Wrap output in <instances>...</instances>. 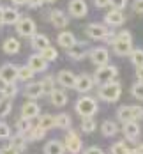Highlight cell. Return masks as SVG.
Returning a JSON list of instances; mask_svg holds the SVG:
<instances>
[{
	"instance_id": "cell-44",
	"label": "cell",
	"mask_w": 143,
	"mask_h": 154,
	"mask_svg": "<svg viewBox=\"0 0 143 154\" xmlns=\"http://www.w3.org/2000/svg\"><path fill=\"white\" fill-rule=\"evenodd\" d=\"M131 112H133V119L134 121L143 119V108L142 106H131Z\"/></svg>"
},
{
	"instance_id": "cell-42",
	"label": "cell",
	"mask_w": 143,
	"mask_h": 154,
	"mask_svg": "<svg viewBox=\"0 0 143 154\" xmlns=\"http://www.w3.org/2000/svg\"><path fill=\"white\" fill-rule=\"evenodd\" d=\"M0 138L2 140L11 138V128H9L5 122H2V121H0Z\"/></svg>"
},
{
	"instance_id": "cell-45",
	"label": "cell",
	"mask_w": 143,
	"mask_h": 154,
	"mask_svg": "<svg viewBox=\"0 0 143 154\" xmlns=\"http://www.w3.org/2000/svg\"><path fill=\"white\" fill-rule=\"evenodd\" d=\"M43 0H27V5L30 7V9H39V7H43Z\"/></svg>"
},
{
	"instance_id": "cell-38",
	"label": "cell",
	"mask_w": 143,
	"mask_h": 154,
	"mask_svg": "<svg viewBox=\"0 0 143 154\" xmlns=\"http://www.w3.org/2000/svg\"><path fill=\"white\" fill-rule=\"evenodd\" d=\"M95 128H97V126H95V121L92 119V117L81 119V129H83V133H94Z\"/></svg>"
},
{
	"instance_id": "cell-27",
	"label": "cell",
	"mask_w": 143,
	"mask_h": 154,
	"mask_svg": "<svg viewBox=\"0 0 143 154\" xmlns=\"http://www.w3.org/2000/svg\"><path fill=\"white\" fill-rule=\"evenodd\" d=\"M101 133L104 135V137H115L117 133H118V126L113 122V121H104V122L101 124Z\"/></svg>"
},
{
	"instance_id": "cell-32",
	"label": "cell",
	"mask_w": 143,
	"mask_h": 154,
	"mask_svg": "<svg viewBox=\"0 0 143 154\" xmlns=\"http://www.w3.org/2000/svg\"><path fill=\"white\" fill-rule=\"evenodd\" d=\"M39 55H41L46 62H55L57 59H58V51H57L53 46H48V48H44V50H41Z\"/></svg>"
},
{
	"instance_id": "cell-40",
	"label": "cell",
	"mask_w": 143,
	"mask_h": 154,
	"mask_svg": "<svg viewBox=\"0 0 143 154\" xmlns=\"http://www.w3.org/2000/svg\"><path fill=\"white\" fill-rule=\"evenodd\" d=\"M131 94H133V97H134V99L143 101V83H142V82H136V83L131 87Z\"/></svg>"
},
{
	"instance_id": "cell-18",
	"label": "cell",
	"mask_w": 143,
	"mask_h": 154,
	"mask_svg": "<svg viewBox=\"0 0 143 154\" xmlns=\"http://www.w3.org/2000/svg\"><path fill=\"white\" fill-rule=\"evenodd\" d=\"M25 97H28V99H37V97H41L43 96V87H41V82H28V85H25Z\"/></svg>"
},
{
	"instance_id": "cell-29",
	"label": "cell",
	"mask_w": 143,
	"mask_h": 154,
	"mask_svg": "<svg viewBox=\"0 0 143 154\" xmlns=\"http://www.w3.org/2000/svg\"><path fill=\"white\" fill-rule=\"evenodd\" d=\"M71 124H73V121L67 113H58L55 117V128H58V129H69Z\"/></svg>"
},
{
	"instance_id": "cell-23",
	"label": "cell",
	"mask_w": 143,
	"mask_h": 154,
	"mask_svg": "<svg viewBox=\"0 0 143 154\" xmlns=\"http://www.w3.org/2000/svg\"><path fill=\"white\" fill-rule=\"evenodd\" d=\"M32 41V48L34 50H37V51H41V50H44V48L49 46V39H48V35H44V34H34L30 37Z\"/></svg>"
},
{
	"instance_id": "cell-37",
	"label": "cell",
	"mask_w": 143,
	"mask_h": 154,
	"mask_svg": "<svg viewBox=\"0 0 143 154\" xmlns=\"http://www.w3.org/2000/svg\"><path fill=\"white\" fill-rule=\"evenodd\" d=\"M110 151H111V154H133V151L127 147L124 142H117V143H113Z\"/></svg>"
},
{
	"instance_id": "cell-13",
	"label": "cell",
	"mask_w": 143,
	"mask_h": 154,
	"mask_svg": "<svg viewBox=\"0 0 143 154\" xmlns=\"http://www.w3.org/2000/svg\"><path fill=\"white\" fill-rule=\"evenodd\" d=\"M19 11L14 9V7H4V11H2V25H16L18 21H19Z\"/></svg>"
},
{
	"instance_id": "cell-34",
	"label": "cell",
	"mask_w": 143,
	"mask_h": 154,
	"mask_svg": "<svg viewBox=\"0 0 143 154\" xmlns=\"http://www.w3.org/2000/svg\"><path fill=\"white\" fill-rule=\"evenodd\" d=\"M16 128H18V133L25 137V135L30 131L32 128H34V126H32V122L28 121V119H23V117H21V119H18V122H16Z\"/></svg>"
},
{
	"instance_id": "cell-10",
	"label": "cell",
	"mask_w": 143,
	"mask_h": 154,
	"mask_svg": "<svg viewBox=\"0 0 143 154\" xmlns=\"http://www.w3.org/2000/svg\"><path fill=\"white\" fill-rule=\"evenodd\" d=\"M69 14L73 18H85L88 14V5L85 0H71L69 2Z\"/></svg>"
},
{
	"instance_id": "cell-5",
	"label": "cell",
	"mask_w": 143,
	"mask_h": 154,
	"mask_svg": "<svg viewBox=\"0 0 143 154\" xmlns=\"http://www.w3.org/2000/svg\"><path fill=\"white\" fill-rule=\"evenodd\" d=\"M64 147L65 151H69L71 154H79L81 152V147H83V142L79 138V135L74 129H69L65 138H64Z\"/></svg>"
},
{
	"instance_id": "cell-22",
	"label": "cell",
	"mask_w": 143,
	"mask_h": 154,
	"mask_svg": "<svg viewBox=\"0 0 143 154\" xmlns=\"http://www.w3.org/2000/svg\"><path fill=\"white\" fill-rule=\"evenodd\" d=\"M49 99H51V105L53 106L62 108L67 105V94L64 92V91H58V89H53L49 92Z\"/></svg>"
},
{
	"instance_id": "cell-21",
	"label": "cell",
	"mask_w": 143,
	"mask_h": 154,
	"mask_svg": "<svg viewBox=\"0 0 143 154\" xmlns=\"http://www.w3.org/2000/svg\"><path fill=\"white\" fill-rule=\"evenodd\" d=\"M57 43L60 45L62 48H65V50H69V48L73 46L74 43H76V37H74V34L69 30H62L60 34H58V37H57Z\"/></svg>"
},
{
	"instance_id": "cell-39",
	"label": "cell",
	"mask_w": 143,
	"mask_h": 154,
	"mask_svg": "<svg viewBox=\"0 0 143 154\" xmlns=\"http://www.w3.org/2000/svg\"><path fill=\"white\" fill-rule=\"evenodd\" d=\"M41 87H43V92H51L53 89H55V80H53V76H44L43 80H41Z\"/></svg>"
},
{
	"instance_id": "cell-46",
	"label": "cell",
	"mask_w": 143,
	"mask_h": 154,
	"mask_svg": "<svg viewBox=\"0 0 143 154\" xmlns=\"http://www.w3.org/2000/svg\"><path fill=\"white\" fill-rule=\"evenodd\" d=\"M133 9H134L136 13L143 14V0H134V4H133Z\"/></svg>"
},
{
	"instance_id": "cell-3",
	"label": "cell",
	"mask_w": 143,
	"mask_h": 154,
	"mask_svg": "<svg viewBox=\"0 0 143 154\" xmlns=\"http://www.w3.org/2000/svg\"><path fill=\"white\" fill-rule=\"evenodd\" d=\"M74 108H76V113H79L81 119L94 117V113H97V101H95V97H90V96H81L76 101Z\"/></svg>"
},
{
	"instance_id": "cell-52",
	"label": "cell",
	"mask_w": 143,
	"mask_h": 154,
	"mask_svg": "<svg viewBox=\"0 0 143 154\" xmlns=\"http://www.w3.org/2000/svg\"><path fill=\"white\" fill-rule=\"evenodd\" d=\"M5 85H7V83H4V82L0 80V94H2V91H4V87H5Z\"/></svg>"
},
{
	"instance_id": "cell-25",
	"label": "cell",
	"mask_w": 143,
	"mask_h": 154,
	"mask_svg": "<svg viewBox=\"0 0 143 154\" xmlns=\"http://www.w3.org/2000/svg\"><path fill=\"white\" fill-rule=\"evenodd\" d=\"M21 50V45H19V41L16 39V37H7L5 41H4V51L7 53V55H14Z\"/></svg>"
},
{
	"instance_id": "cell-9",
	"label": "cell",
	"mask_w": 143,
	"mask_h": 154,
	"mask_svg": "<svg viewBox=\"0 0 143 154\" xmlns=\"http://www.w3.org/2000/svg\"><path fill=\"white\" fill-rule=\"evenodd\" d=\"M0 80L4 83H14L16 80H18V66L11 64V62L4 64L0 67Z\"/></svg>"
},
{
	"instance_id": "cell-14",
	"label": "cell",
	"mask_w": 143,
	"mask_h": 154,
	"mask_svg": "<svg viewBox=\"0 0 143 154\" xmlns=\"http://www.w3.org/2000/svg\"><path fill=\"white\" fill-rule=\"evenodd\" d=\"M49 21L53 23V27L55 29H65L67 27V23H69V18L67 14L60 11V9H55V11H51L49 13Z\"/></svg>"
},
{
	"instance_id": "cell-51",
	"label": "cell",
	"mask_w": 143,
	"mask_h": 154,
	"mask_svg": "<svg viewBox=\"0 0 143 154\" xmlns=\"http://www.w3.org/2000/svg\"><path fill=\"white\" fill-rule=\"evenodd\" d=\"M13 4H16V5H23V4H27V0H13Z\"/></svg>"
},
{
	"instance_id": "cell-17",
	"label": "cell",
	"mask_w": 143,
	"mask_h": 154,
	"mask_svg": "<svg viewBox=\"0 0 143 154\" xmlns=\"http://www.w3.org/2000/svg\"><path fill=\"white\" fill-rule=\"evenodd\" d=\"M57 82H58V85H62L65 89H74L76 75L71 73V71H67V69H64V71H60V73L57 75Z\"/></svg>"
},
{
	"instance_id": "cell-4",
	"label": "cell",
	"mask_w": 143,
	"mask_h": 154,
	"mask_svg": "<svg viewBox=\"0 0 143 154\" xmlns=\"http://www.w3.org/2000/svg\"><path fill=\"white\" fill-rule=\"evenodd\" d=\"M117 75H118L117 66H110V64L101 66V67H97V71H95V75H94V83H99V85L110 83V82H113L117 78Z\"/></svg>"
},
{
	"instance_id": "cell-11",
	"label": "cell",
	"mask_w": 143,
	"mask_h": 154,
	"mask_svg": "<svg viewBox=\"0 0 143 154\" xmlns=\"http://www.w3.org/2000/svg\"><path fill=\"white\" fill-rule=\"evenodd\" d=\"M74 89L81 94H87L94 89V78L90 75H79L76 76V82H74Z\"/></svg>"
},
{
	"instance_id": "cell-19",
	"label": "cell",
	"mask_w": 143,
	"mask_h": 154,
	"mask_svg": "<svg viewBox=\"0 0 143 154\" xmlns=\"http://www.w3.org/2000/svg\"><path fill=\"white\" fill-rule=\"evenodd\" d=\"M67 55L73 59V60H81L83 57H87V45L85 43H74L73 46L67 50Z\"/></svg>"
},
{
	"instance_id": "cell-35",
	"label": "cell",
	"mask_w": 143,
	"mask_h": 154,
	"mask_svg": "<svg viewBox=\"0 0 143 154\" xmlns=\"http://www.w3.org/2000/svg\"><path fill=\"white\" fill-rule=\"evenodd\" d=\"M44 135H46V131L35 126V128H32L30 131L27 133V137H25V138H28L30 142H37V140H43V138H44Z\"/></svg>"
},
{
	"instance_id": "cell-1",
	"label": "cell",
	"mask_w": 143,
	"mask_h": 154,
	"mask_svg": "<svg viewBox=\"0 0 143 154\" xmlns=\"http://www.w3.org/2000/svg\"><path fill=\"white\" fill-rule=\"evenodd\" d=\"M111 45H113V51H115L118 57H127V55L131 53V50H133V35H131V32L129 30L118 32V34L113 37Z\"/></svg>"
},
{
	"instance_id": "cell-33",
	"label": "cell",
	"mask_w": 143,
	"mask_h": 154,
	"mask_svg": "<svg viewBox=\"0 0 143 154\" xmlns=\"http://www.w3.org/2000/svg\"><path fill=\"white\" fill-rule=\"evenodd\" d=\"M34 71H32L28 66H21V67H18V80H21V82H32V78H34Z\"/></svg>"
},
{
	"instance_id": "cell-47",
	"label": "cell",
	"mask_w": 143,
	"mask_h": 154,
	"mask_svg": "<svg viewBox=\"0 0 143 154\" xmlns=\"http://www.w3.org/2000/svg\"><path fill=\"white\" fill-rule=\"evenodd\" d=\"M83 154H104V151H103V149H99V147H95V145H92V147H88Z\"/></svg>"
},
{
	"instance_id": "cell-24",
	"label": "cell",
	"mask_w": 143,
	"mask_h": 154,
	"mask_svg": "<svg viewBox=\"0 0 143 154\" xmlns=\"http://www.w3.org/2000/svg\"><path fill=\"white\" fill-rule=\"evenodd\" d=\"M44 154H65L64 142H60V140H49L44 145Z\"/></svg>"
},
{
	"instance_id": "cell-7",
	"label": "cell",
	"mask_w": 143,
	"mask_h": 154,
	"mask_svg": "<svg viewBox=\"0 0 143 154\" xmlns=\"http://www.w3.org/2000/svg\"><path fill=\"white\" fill-rule=\"evenodd\" d=\"M87 35L90 37V39H106L108 35H110V29L104 25V23H90V25H87Z\"/></svg>"
},
{
	"instance_id": "cell-41",
	"label": "cell",
	"mask_w": 143,
	"mask_h": 154,
	"mask_svg": "<svg viewBox=\"0 0 143 154\" xmlns=\"http://www.w3.org/2000/svg\"><path fill=\"white\" fill-rule=\"evenodd\" d=\"M16 94H18V87H16L14 83H7L4 87V91H2V96L4 97H9V99H13Z\"/></svg>"
},
{
	"instance_id": "cell-43",
	"label": "cell",
	"mask_w": 143,
	"mask_h": 154,
	"mask_svg": "<svg viewBox=\"0 0 143 154\" xmlns=\"http://www.w3.org/2000/svg\"><path fill=\"white\" fill-rule=\"evenodd\" d=\"M110 5H111V9H117V11H122V9H126V5H127V0H110Z\"/></svg>"
},
{
	"instance_id": "cell-8",
	"label": "cell",
	"mask_w": 143,
	"mask_h": 154,
	"mask_svg": "<svg viewBox=\"0 0 143 154\" xmlns=\"http://www.w3.org/2000/svg\"><path fill=\"white\" fill-rule=\"evenodd\" d=\"M16 30L23 37H32L35 34V21L32 18H19V21L16 23Z\"/></svg>"
},
{
	"instance_id": "cell-50",
	"label": "cell",
	"mask_w": 143,
	"mask_h": 154,
	"mask_svg": "<svg viewBox=\"0 0 143 154\" xmlns=\"http://www.w3.org/2000/svg\"><path fill=\"white\" fill-rule=\"evenodd\" d=\"M133 154H143V143H140V145L133 151Z\"/></svg>"
},
{
	"instance_id": "cell-49",
	"label": "cell",
	"mask_w": 143,
	"mask_h": 154,
	"mask_svg": "<svg viewBox=\"0 0 143 154\" xmlns=\"http://www.w3.org/2000/svg\"><path fill=\"white\" fill-rule=\"evenodd\" d=\"M136 76H138V82L143 83V66L142 67H136Z\"/></svg>"
},
{
	"instance_id": "cell-28",
	"label": "cell",
	"mask_w": 143,
	"mask_h": 154,
	"mask_svg": "<svg viewBox=\"0 0 143 154\" xmlns=\"http://www.w3.org/2000/svg\"><path fill=\"white\" fill-rule=\"evenodd\" d=\"M37 128H41V129H44V131L53 129V128H55V117H51V115H48V113L41 115L39 121H37Z\"/></svg>"
},
{
	"instance_id": "cell-16",
	"label": "cell",
	"mask_w": 143,
	"mask_h": 154,
	"mask_svg": "<svg viewBox=\"0 0 143 154\" xmlns=\"http://www.w3.org/2000/svg\"><path fill=\"white\" fill-rule=\"evenodd\" d=\"M27 66L30 67L34 73H43V71H46L48 62L44 60L39 53H34V55H30V59H28V62H27Z\"/></svg>"
},
{
	"instance_id": "cell-54",
	"label": "cell",
	"mask_w": 143,
	"mask_h": 154,
	"mask_svg": "<svg viewBox=\"0 0 143 154\" xmlns=\"http://www.w3.org/2000/svg\"><path fill=\"white\" fill-rule=\"evenodd\" d=\"M43 2H46V4H53L55 0H43Z\"/></svg>"
},
{
	"instance_id": "cell-6",
	"label": "cell",
	"mask_w": 143,
	"mask_h": 154,
	"mask_svg": "<svg viewBox=\"0 0 143 154\" xmlns=\"http://www.w3.org/2000/svg\"><path fill=\"white\" fill-rule=\"evenodd\" d=\"M88 57H90V60H92L94 66L101 67V66H106L108 64V60H110V51H108V48H104V46H97V48H92L88 51Z\"/></svg>"
},
{
	"instance_id": "cell-48",
	"label": "cell",
	"mask_w": 143,
	"mask_h": 154,
	"mask_svg": "<svg viewBox=\"0 0 143 154\" xmlns=\"http://www.w3.org/2000/svg\"><path fill=\"white\" fill-rule=\"evenodd\" d=\"M95 7H108L110 5V0H94Z\"/></svg>"
},
{
	"instance_id": "cell-2",
	"label": "cell",
	"mask_w": 143,
	"mask_h": 154,
	"mask_svg": "<svg viewBox=\"0 0 143 154\" xmlns=\"http://www.w3.org/2000/svg\"><path fill=\"white\" fill-rule=\"evenodd\" d=\"M97 94H99V99H103V101H106V103H115V101H118V97H120V94H122V87H120L118 82L103 83V85L99 87Z\"/></svg>"
},
{
	"instance_id": "cell-12",
	"label": "cell",
	"mask_w": 143,
	"mask_h": 154,
	"mask_svg": "<svg viewBox=\"0 0 143 154\" xmlns=\"http://www.w3.org/2000/svg\"><path fill=\"white\" fill-rule=\"evenodd\" d=\"M124 21H126V14L122 11L111 9L108 14H104V25L106 27H120Z\"/></svg>"
},
{
	"instance_id": "cell-36",
	"label": "cell",
	"mask_w": 143,
	"mask_h": 154,
	"mask_svg": "<svg viewBox=\"0 0 143 154\" xmlns=\"http://www.w3.org/2000/svg\"><path fill=\"white\" fill-rule=\"evenodd\" d=\"M129 57H131V62H133L136 67H142V66H143V50H142V48L131 50Z\"/></svg>"
},
{
	"instance_id": "cell-26",
	"label": "cell",
	"mask_w": 143,
	"mask_h": 154,
	"mask_svg": "<svg viewBox=\"0 0 143 154\" xmlns=\"http://www.w3.org/2000/svg\"><path fill=\"white\" fill-rule=\"evenodd\" d=\"M9 140H11L9 143L13 145V149H14L16 152H23V151L27 149V138H25L23 135L18 133V135H14L13 138H9Z\"/></svg>"
},
{
	"instance_id": "cell-15",
	"label": "cell",
	"mask_w": 143,
	"mask_h": 154,
	"mask_svg": "<svg viewBox=\"0 0 143 154\" xmlns=\"http://www.w3.org/2000/svg\"><path fill=\"white\" fill-rule=\"evenodd\" d=\"M39 113H41V108H39V105H37L35 101H27V103L21 106V117H23V119L32 121V119L39 117Z\"/></svg>"
},
{
	"instance_id": "cell-53",
	"label": "cell",
	"mask_w": 143,
	"mask_h": 154,
	"mask_svg": "<svg viewBox=\"0 0 143 154\" xmlns=\"http://www.w3.org/2000/svg\"><path fill=\"white\" fill-rule=\"evenodd\" d=\"M2 11H4V7H0V21H2ZM2 25V23H0Z\"/></svg>"
},
{
	"instance_id": "cell-31",
	"label": "cell",
	"mask_w": 143,
	"mask_h": 154,
	"mask_svg": "<svg viewBox=\"0 0 143 154\" xmlns=\"http://www.w3.org/2000/svg\"><path fill=\"white\" fill-rule=\"evenodd\" d=\"M11 110H13V101L9 99V97H0V119H4V117H7L9 113H11Z\"/></svg>"
},
{
	"instance_id": "cell-30",
	"label": "cell",
	"mask_w": 143,
	"mask_h": 154,
	"mask_svg": "<svg viewBox=\"0 0 143 154\" xmlns=\"http://www.w3.org/2000/svg\"><path fill=\"white\" fill-rule=\"evenodd\" d=\"M117 117H118V121H120L122 124L134 121V119H133V112H131V106H120L118 110H117Z\"/></svg>"
},
{
	"instance_id": "cell-20",
	"label": "cell",
	"mask_w": 143,
	"mask_h": 154,
	"mask_svg": "<svg viewBox=\"0 0 143 154\" xmlns=\"http://www.w3.org/2000/svg\"><path fill=\"white\" fill-rule=\"evenodd\" d=\"M122 131H124V137H126L127 140H136L140 137V124L136 122V121L126 122L124 128H122Z\"/></svg>"
}]
</instances>
